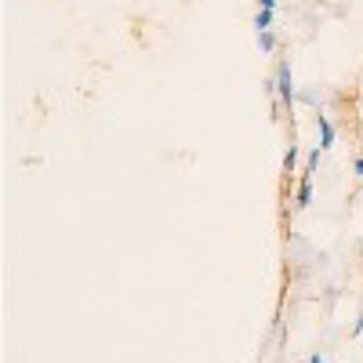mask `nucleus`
I'll return each mask as SVG.
<instances>
[{
  "label": "nucleus",
  "instance_id": "5",
  "mask_svg": "<svg viewBox=\"0 0 363 363\" xmlns=\"http://www.w3.org/2000/svg\"><path fill=\"white\" fill-rule=\"evenodd\" d=\"M269 26H272V11H269V8H262V11L255 15V29L262 33V29H269Z\"/></svg>",
  "mask_w": 363,
  "mask_h": 363
},
{
  "label": "nucleus",
  "instance_id": "1",
  "mask_svg": "<svg viewBox=\"0 0 363 363\" xmlns=\"http://www.w3.org/2000/svg\"><path fill=\"white\" fill-rule=\"evenodd\" d=\"M272 91L280 95V102L291 109L294 102H298V91H294V77H291V62H280V69H277V80H272Z\"/></svg>",
  "mask_w": 363,
  "mask_h": 363
},
{
  "label": "nucleus",
  "instance_id": "4",
  "mask_svg": "<svg viewBox=\"0 0 363 363\" xmlns=\"http://www.w3.org/2000/svg\"><path fill=\"white\" fill-rule=\"evenodd\" d=\"M258 48H262L265 55L277 51V37H272V29H262V33H258Z\"/></svg>",
  "mask_w": 363,
  "mask_h": 363
},
{
  "label": "nucleus",
  "instance_id": "9",
  "mask_svg": "<svg viewBox=\"0 0 363 363\" xmlns=\"http://www.w3.org/2000/svg\"><path fill=\"white\" fill-rule=\"evenodd\" d=\"M352 171H356V174L363 178V157H356V164H352Z\"/></svg>",
  "mask_w": 363,
  "mask_h": 363
},
{
  "label": "nucleus",
  "instance_id": "6",
  "mask_svg": "<svg viewBox=\"0 0 363 363\" xmlns=\"http://www.w3.org/2000/svg\"><path fill=\"white\" fill-rule=\"evenodd\" d=\"M294 164H298V145H291L284 153V171H294Z\"/></svg>",
  "mask_w": 363,
  "mask_h": 363
},
{
  "label": "nucleus",
  "instance_id": "10",
  "mask_svg": "<svg viewBox=\"0 0 363 363\" xmlns=\"http://www.w3.org/2000/svg\"><path fill=\"white\" fill-rule=\"evenodd\" d=\"M262 8H269V11H277V0H258Z\"/></svg>",
  "mask_w": 363,
  "mask_h": 363
},
{
  "label": "nucleus",
  "instance_id": "11",
  "mask_svg": "<svg viewBox=\"0 0 363 363\" xmlns=\"http://www.w3.org/2000/svg\"><path fill=\"white\" fill-rule=\"evenodd\" d=\"M309 363H330V359H327V356H320V352H316V356H309Z\"/></svg>",
  "mask_w": 363,
  "mask_h": 363
},
{
  "label": "nucleus",
  "instance_id": "8",
  "mask_svg": "<svg viewBox=\"0 0 363 363\" xmlns=\"http://www.w3.org/2000/svg\"><path fill=\"white\" fill-rule=\"evenodd\" d=\"M359 335H363V316H359V320L352 323V338H359Z\"/></svg>",
  "mask_w": 363,
  "mask_h": 363
},
{
  "label": "nucleus",
  "instance_id": "7",
  "mask_svg": "<svg viewBox=\"0 0 363 363\" xmlns=\"http://www.w3.org/2000/svg\"><path fill=\"white\" fill-rule=\"evenodd\" d=\"M316 164H320V149H313V153H309V171H316Z\"/></svg>",
  "mask_w": 363,
  "mask_h": 363
},
{
  "label": "nucleus",
  "instance_id": "3",
  "mask_svg": "<svg viewBox=\"0 0 363 363\" xmlns=\"http://www.w3.org/2000/svg\"><path fill=\"white\" fill-rule=\"evenodd\" d=\"M316 128H320V149H330V145H335V124H330L323 113L316 116Z\"/></svg>",
  "mask_w": 363,
  "mask_h": 363
},
{
  "label": "nucleus",
  "instance_id": "2",
  "mask_svg": "<svg viewBox=\"0 0 363 363\" xmlns=\"http://www.w3.org/2000/svg\"><path fill=\"white\" fill-rule=\"evenodd\" d=\"M309 203H313V171L301 174V182H298V193H294V207H309Z\"/></svg>",
  "mask_w": 363,
  "mask_h": 363
}]
</instances>
